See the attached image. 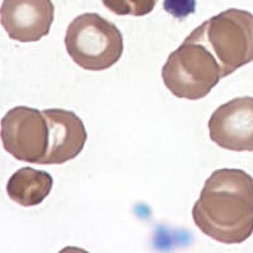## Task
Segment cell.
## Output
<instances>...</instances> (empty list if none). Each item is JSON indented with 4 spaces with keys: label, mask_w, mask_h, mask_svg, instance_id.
<instances>
[{
    "label": "cell",
    "mask_w": 253,
    "mask_h": 253,
    "mask_svg": "<svg viewBox=\"0 0 253 253\" xmlns=\"http://www.w3.org/2000/svg\"><path fill=\"white\" fill-rule=\"evenodd\" d=\"M48 123V150L41 165H61L78 157L87 141L86 128L71 110H42Z\"/></svg>",
    "instance_id": "8"
},
{
    "label": "cell",
    "mask_w": 253,
    "mask_h": 253,
    "mask_svg": "<svg viewBox=\"0 0 253 253\" xmlns=\"http://www.w3.org/2000/svg\"><path fill=\"white\" fill-rule=\"evenodd\" d=\"M104 6L115 15L144 17L155 9L157 0H101Z\"/></svg>",
    "instance_id": "10"
},
{
    "label": "cell",
    "mask_w": 253,
    "mask_h": 253,
    "mask_svg": "<svg viewBox=\"0 0 253 253\" xmlns=\"http://www.w3.org/2000/svg\"><path fill=\"white\" fill-rule=\"evenodd\" d=\"M185 40L209 48L227 78L253 61V14L228 9L203 22Z\"/></svg>",
    "instance_id": "2"
},
{
    "label": "cell",
    "mask_w": 253,
    "mask_h": 253,
    "mask_svg": "<svg viewBox=\"0 0 253 253\" xmlns=\"http://www.w3.org/2000/svg\"><path fill=\"white\" fill-rule=\"evenodd\" d=\"M1 26L12 40L37 42L47 36L55 20L52 0H4Z\"/></svg>",
    "instance_id": "7"
},
{
    "label": "cell",
    "mask_w": 253,
    "mask_h": 253,
    "mask_svg": "<svg viewBox=\"0 0 253 253\" xmlns=\"http://www.w3.org/2000/svg\"><path fill=\"white\" fill-rule=\"evenodd\" d=\"M164 9L176 19H185L196 10V0H164Z\"/></svg>",
    "instance_id": "11"
},
{
    "label": "cell",
    "mask_w": 253,
    "mask_h": 253,
    "mask_svg": "<svg viewBox=\"0 0 253 253\" xmlns=\"http://www.w3.org/2000/svg\"><path fill=\"white\" fill-rule=\"evenodd\" d=\"M191 214L209 238L225 245L243 243L253 233V177L239 169L214 171Z\"/></svg>",
    "instance_id": "1"
},
{
    "label": "cell",
    "mask_w": 253,
    "mask_h": 253,
    "mask_svg": "<svg viewBox=\"0 0 253 253\" xmlns=\"http://www.w3.org/2000/svg\"><path fill=\"white\" fill-rule=\"evenodd\" d=\"M53 177L46 171L22 167L9 178L6 193L9 198L24 208L40 205L51 194Z\"/></svg>",
    "instance_id": "9"
},
{
    "label": "cell",
    "mask_w": 253,
    "mask_h": 253,
    "mask_svg": "<svg viewBox=\"0 0 253 253\" xmlns=\"http://www.w3.org/2000/svg\"><path fill=\"white\" fill-rule=\"evenodd\" d=\"M65 47L81 69L104 71L121 60L123 36L118 27L98 13H84L67 27Z\"/></svg>",
    "instance_id": "3"
},
{
    "label": "cell",
    "mask_w": 253,
    "mask_h": 253,
    "mask_svg": "<svg viewBox=\"0 0 253 253\" xmlns=\"http://www.w3.org/2000/svg\"><path fill=\"white\" fill-rule=\"evenodd\" d=\"M161 76L165 86L173 96L187 100L205 98L223 79L211 51L204 44L187 40L169 55Z\"/></svg>",
    "instance_id": "4"
},
{
    "label": "cell",
    "mask_w": 253,
    "mask_h": 253,
    "mask_svg": "<svg viewBox=\"0 0 253 253\" xmlns=\"http://www.w3.org/2000/svg\"><path fill=\"white\" fill-rule=\"evenodd\" d=\"M210 139L219 147L236 152H253V98L239 96L223 104L211 114Z\"/></svg>",
    "instance_id": "6"
},
{
    "label": "cell",
    "mask_w": 253,
    "mask_h": 253,
    "mask_svg": "<svg viewBox=\"0 0 253 253\" xmlns=\"http://www.w3.org/2000/svg\"><path fill=\"white\" fill-rule=\"evenodd\" d=\"M48 123L43 112L29 107H14L1 119L4 150L15 160L42 164L48 150Z\"/></svg>",
    "instance_id": "5"
}]
</instances>
